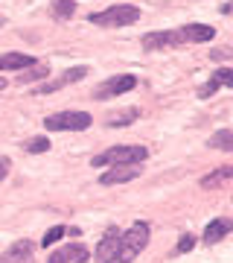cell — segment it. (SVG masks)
<instances>
[{"label": "cell", "instance_id": "cell-1", "mask_svg": "<svg viewBox=\"0 0 233 263\" xmlns=\"http://www.w3.org/2000/svg\"><path fill=\"white\" fill-rule=\"evenodd\" d=\"M149 237H152L149 222H134L131 228L120 231V243H117V252H114V263H131L149 246Z\"/></svg>", "mask_w": 233, "mask_h": 263}, {"label": "cell", "instance_id": "cell-12", "mask_svg": "<svg viewBox=\"0 0 233 263\" xmlns=\"http://www.w3.org/2000/svg\"><path fill=\"white\" fill-rule=\"evenodd\" d=\"M61 252V257H65V263H88L91 260V249L82 243H67L58 249Z\"/></svg>", "mask_w": 233, "mask_h": 263}, {"label": "cell", "instance_id": "cell-25", "mask_svg": "<svg viewBox=\"0 0 233 263\" xmlns=\"http://www.w3.org/2000/svg\"><path fill=\"white\" fill-rule=\"evenodd\" d=\"M3 88H6V79H3V76H0V91H3Z\"/></svg>", "mask_w": 233, "mask_h": 263}, {"label": "cell", "instance_id": "cell-13", "mask_svg": "<svg viewBox=\"0 0 233 263\" xmlns=\"http://www.w3.org/2000/svg\"><path fill=\"white\" fill-rule=\"evenodd\" d=\"M29 65H35V59L27 53H3L0 56V70H24Z\"/></svg>", "mask_w": 233, "mask_h": 263}, {"label": "cell", "instance_id": "cell-4", "mask_svg": "<svg viewBox=\"0 0 233 263\" xmlns=\"http://www.w3.org/2000/svg\"><path fill=\"white\" fill-rule=\"evenodd\" d=\"M93 117L88 111H58L44 117V129L47 132H84L91 129Z\"/></svg>", "mask_w": 233, "mask_h": 263}, {"label": "cell", "instance_id": "cell-7", "mask_svg": "<svg viewBox=\"0 0 233 263\" xmlns=\"http://www.w3.org/2000/svg\"><path fill=\"white\" fill-rule=\"evenodd\" d=\"M140 164H129V167H111L105 170L102 176H99V184H105V187H111V184H125V181H134L140 179Z\"/></svg>", "mask_w": 233, "mask_h": 263}, {"label": "cell", "instance_id": "cell-21", "mask_svg": "<svg viewBox=\"0 0 233 263\" xmlns=\"http://www.w3.org/2000/svg\"><path fill=\"white\" fill-rule=\"evenodd\" d=\"M193 249H196V237H193V234H184V237H181V243L175 246V252H178V254L193 252Z\"/></svg>", "mask_w": 233, "mask_h": 263}, {"label": "cell", "instance_id": "cell-2", "mask_svg": "<svg viewBox=\"0 0 233 263\" xmlns=\"http://www.w3.org/2000/svg\"><path fill=\"white\" fill-rule=\"evenodd\" d=\"M146 158H149L146 146L122 143V146H111V149L93 155V167H129V164H143Z\"/></svg>", "mask_w": 233, "mask_h": 263}, {"label": "cell", "instance_id": "cell-5", "mask_svg": "<svg viewBox=\"0 0 233 263\" xmlns=\"http://www.w3.org/2000/svg\"><path fill=\"white\" fill-rule=\"evenodd\" d=\"M134 88H137V76L120 73V76L105 79V82L93 91V97H96V100H114V97H122V94H129V91H134Z\"/></svg>", "mask_w": 233, "mask_h": 263}, {"label": "cell", "instance_id": "cell-17", "mask_svg": "<svg viewBox=\"0 0 233 263\" xmlns=\"http://www.w3.org/2000/svg\"><path fill=\"white\" fill-rule=\"evenodd\" d=\"M207 146H216V149H222V152H233V129H219L207 141Z\"/></svg>", "mask_w": 233, "mask_h": 263}, {"label": "cell", "instance_id": "cell-23", "mask_svg": "<svg viewBox=\"0 0 233 263\" xmlns=\"http://www.w3.org/2000/svg\"><path fill=\"white\" fill-rule=\"evenodd\" d=\"M210 56L216 59V62H224V59H230V50H224V47H219V50H213Z\"/></svg>", "mask_w": 233, "mask_h": 263}, {"label": "cell", "instance_id": "cell-9", "mask_svg": "<svg viewBox=\"0 0 233 263\" xmlns=\"http://www.w3.org/2000/svg\"><path fill=\"white\" fill-rule=\"evenodd\" d=\"M117 243H120V228H108L102 234V240H99V246H96V257H99V263H114V252H117Z\"/></svg>", "mask_w": 233, "mask_h": 263}, {"label": "cell", "instance_id": "cell-18", "mask_svg": "<svg viewBox=\"0 0 233 263\" xmlns=\"http://www.w3.org/2000/svg\"><path fill=\"white\" fill-rule=\"evenodd\" d=\"M53 15H56V18H73V12H76V0H53Z\"/></svg>", "mask_w": 233, "mask_h": 263}, {"label": "cell", "instance_id": "cell-11", "mask_svg": "<svg viewBox=\"0 0 233 263\" xmlns=\"http://www.w3.org/2000/svg\"><path fill=\"white\" fill-rule=\"evenodd\" d=\"M32 249L35 246L29 243V240H18L15 246H9L6 252H3V257H0V263H24L32 257Z\"/></svg>", "mask_w": 233, "mask_h": 263}, {"label": "cell", "instance_id": "cell-14", "mask_svg": "<svg viewBox=\"0 0 233 263\" xmlns=\"http://www.w3.org/2000/svg\"><path fill=\"white\" fill-rule=\"evenodd\" d=\"M230 179H233V167L224 164V167H219L216 173H210V176L201 179V187H222V184H227Z\"/></svg>", "mask_w": 233, "mask_h": 263}, {"label": "cell", "instance_id": "cell-8", "mask_svg": "<svg viewBox=\"0 0 233 263\" xmlns=\"http://www.w3.org/2000/svg\"><path fill=\"white\" fill-rule=\"evenodd\" d=\"M219 88H233V70L230 67H219V70L210 76V82H204L201 88H198V97L207 100V97H213Z\"/></svg>", "mask_w": 233, "mask_h": 263}, {"label": "cell", "instance_id": "cell-15", "mask_svg": "<svg viewBox=\"0 0 233 263\" xmlns=\"http://www.w3.org/2000/svg\"><path fill=\"white\" fill-rule=\"evenodd\" d=\"M47 73H50V65H47V62H38V59H35V65H29V67H24V70H20L18 85L35 82V79H41V76H47Z\"/></svg>", "mask_w": 233, "mask_h": 263}, {"label": "cell", "instance_id": "cell-10", "mask_svg": "<svg viewBox=\"0 0 233 263\" xmlns=\"http://www.w3.org/2000/svg\"><path fill=\"white\" fill-rule=\"evenodd\" d=\"M233 231V219H227V216H219V219H210V226L204 228V243L213 246L219 243V240H224V237Z\"/></svg>", "mask_w": 233, "mask_h": 263}, {"label": "cell", "instance_id": "cell-16", "mask_svg": "<svg viewBox=\"0 0 233 263\" xmlns=\"http://www.w3.org/2000/svg\"><path fill=\"white\" fill-rule=\"evenodd\" d=\"M140 117V111L137 108H125V111H117V114H111L108 120H105V126H111V129H122V126H131V123Z\"/></svg>", "mask_w": 233, "mask_h": 263}, {"label": "cell", "instance_id": "cell-3", "mask_svg": "<svg viewBox=\"0 0 233 263\" xmlns=\"http://www.w3.org/2000/svg\"><path fill=\"white\" fill-rule=\"evenodd\" d=\"M93 27H105V29H117V27H129L134 21H140V6H131V3H117V6H108L105 12H91L88 15Z\"/></svg>", "mask_w": 233, "mask_h": 263}, {"label": "cell", "instance_id": "cell-6", "mask_svg": "<svg viewBox=\"0 0 233 263\" xmlns=\"http://www.w3.org/2000/svg\"><path fill=\"white\" fill-rule=\"evenodd\" d=\"M84 76H88V67L79 65V67H70V70H61V73L56 76V79H47V82H41L32 91V94H56V91H61V88H67V85L73 82H82Z\"/></svg>", "mask_w": 233, "mask_h": 263}, {"label": "cell", "instance_id": "cell-20", "mask_svg": "<svg viewBox=\"0 0 233 263\" xmlns=\"http://www.w3.org/2000/svg\"><path fill=\"white\" fill-rule=\"evenodd\" d=\"M65 234H67V228H65V226H53V228H50V231H47L44 237H41V246H44V249H47V246L58 243V240H61V237H65Z\"/></svg>", "mask_w": 233, "mask_h": 263}, {"label": "cell", "instance_id": "cell-19", "mask_svg": "<svg viewBox=\"0 0 233 263\" xmlns=\"http://www.w3.org/2000/svg\"><path fill=\"white\" fill-rule=\"evenodd\" d=\"M50 146H53L50 138H29V141H24V149H27L29 155H41V152H47Z\"/></svg>", "mask_w": 233, "mask_h": 263}, {"label": "cell", "instance_id": "cell-24", "mask_svg": "<svg viewBox=\"0 0 233 263\" xmlns=\"http://www.w3.org/2000/svg\"><path fill=\"white\" fill-rule=\"evenodd\" d=\"M47 263H65V257H61V252L56 249V252H53L50 257H47Z\"/></svg>", "mask_w": 233, "mask_h": 263}, {"label": "cell", "instance_id": "cell-22", "mask_svg": "<svg viewBox=\"0 0 233 263\" xmlns=\"http://www.w3.org/2000/svg\"><path fill=\"white\" fill-rule=\"evenodd\" d=\"M9 170H12V161L6 158V155H0V181L9 176Z\"/></svg>", "mask_w": 233, "mask_h": 263}]
</instances>
